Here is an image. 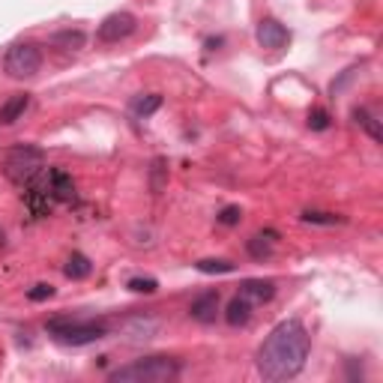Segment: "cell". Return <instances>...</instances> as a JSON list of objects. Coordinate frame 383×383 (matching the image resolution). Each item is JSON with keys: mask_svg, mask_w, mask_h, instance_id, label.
I'll return each mask as SVG.
<instances>
[{"mask_svg": "<svg viewBox=\"0 0 383 383\" xmlns=\"http://www.w3.org/2000/svg\"><path fill=\"white\" fill-rule=\"evenodd\" d=\"M30 108V96L27 93H15V96H9L4 105H0V123L4 126H13L15 120L25 117V111Z\"/></svg>", "mask_w": 383, "mask_h": 383, "instance_id": "cell-12", "label": "cell"}, {"mask_svg": "<svg viewBox=\"0 0 383 383\" xmlns=\"http://www.w3.org/2000/svg\"><path fill=\"white\" fill-rule=\"evenodd\" d=\"M354 120H356L359 126H363L375 141H383V129H380V123H377V117L371 114L368 108H356V111H354Z\"/></svg>", "mask_w": 383, "mask_h": 383, "instance_id": "cell-17", "label": "cell"}, {"mask_svg": "<svg viewBox=\"0 0 383 383\" xmlns=\"http://www.w3.org/2000/svg\"><path fill=\"white\" fill-rule=\"evenodd\" d=\"M309 347L311 342L306 326L300 321H281L257 351V371L264 380L273 383L297 377L309 359Z\"/></svg>", "mask_w": 383, "mask_h": 383, "instance_id": "cell-1", "label": "cell"}, {"mask_svg": "<svg viewBox=\"0 0 383 383\" xmlns=\"http://www.w3.org/2000/svg\"><path fill=\"white\" fill-rule=\"evenodd\" d=\"M90 269H93V264H90L84 255H72L69 261H66L63 273H66V278H72V281H81V278H87V276H90Z\"/></svg>", "mask_w": 383, "mask_h": 383, "instance_id": "cell-16", "label": "cell"}, {"mask_svg": "<svg viewBox=\"0 0 383 383\" xmlns=\"http://www.w3.org/2000/svg\"><path fill=\"white\" fill-rule=\"evenodd\" d=\"M39 66H42V54H39L36 45H30V42L13 45V48L6 51V60H4V69L13 78H33L39 72Z\"/></svg>", "mask_w": 383, "mask_h": 383, "instance_id": "cell-5", "label": "cell"}, {"mask_svg": "<svg viewBox=\"0 0 383 383\" xmlns=\"http://www.w3.org/2000/svg\"><path fill=\"white\" fill-rule=\"evenodd\" d=\"M27 297H30V302H45V300L54 297V288L51 285H33L27 290Z\"/></svg>", "mask_w": 383, "mask_h": 383, "instance_id": "cell-25", "label": "cell"}, {"mask_svg": "<svg viewBox=\"0 0 383 383\" xmlns=\"http://www.w3.org/2000/svg\"><path fill=\"white\" fill-rule=\"evenodd\" d=\"M330 111H323V108H314L311 114H309V129L314 132H323V129H330Z\"/></svg>", "mask_w": 383, "mask_h": 383, "instance_id": "cell-23", "label": "cell"}, {"mask_svg": "<svg viewBox=\"0 0 383 383\" xmlns=\"http://www.w3.org/2000/svg\"><path fill=\"white\" fill-rule=\"evenodd\" d=\"M135 25H138V21H135L132 13H111L108 18H102L96 36H99V42H120L135 30Z\"/></svg>", "mask_w": 383, "mask_h": 383, "instance_id": "cell-7", "label": "cell"}, {"mask_svg": "<svg viewBox=\"0 0 383 383\" xmlns=\"http://www.w3.org/2000/svg\"><path fill=\"white\" fill-rule=\"evenodd\" d=\"M108 377L114 383H168L180 377V363L171 356H147L114 368Z\"/></svg>", "mask_w": 383, "mask_h": 383, "instance_id": "cell-2", "label": "cell"}, {"mask_svg": "<svg viewBox=\"0 0 383 383\" xmlns=\"http://www.w3.org/2000/svg\"><path fill=\"white\" fill-rule=\"evenodd\" d=\"M240 297H246L255 306V302H269L276 297V281L269 278H246L240 285Z\"/></svg>", "mask_w": 383, "mask_h": 383, "instance_id": "cell-10", "label": "cell"}, {"mask_svg": "<svg viewBox=\"0 0 383 383\" xmlns=\"http://www.w3.org/2000/svg\"><path fill=\"white\" fill-rule=\"evenodd\" d=\"M252 318V302L236 294L231 302H228V311H224V321H228L231 326H246Z\"/></svg>", "mask_w": 383, "mask_h": 383, "instance_id": "cell-15", "label": "cell"}, {"mask_svg": "<svg viewBox=\"0 0 383 383\" xmlns=\"http://www.w3.org/2000/svg\"><path fill=\"white\" fill-rule=\"evenodd\" d=\"M300 219L309 224H342L344 222V216H339V213H321V210H306Z\"/></svg>", "mask_w": 383, "mask_h": 383, "instance_id": "cell-20", "label": "cell"}, {"mask_svg": "<svg viewBox=\"0 0 383 383\" xmlns=\"http://www.w3.org/2000/svg\"><path fill=\"white\" fill-rule=\"evenodd\" d=\"M165 183H168V162L165 159H153V165H150V189L162 192Z\"/></svg>", "mask_w": 383, "mask_h": 383, "instance_id": "cell-21", "label": "cell"}, {"mask_svg": "<svg viewBox=\"0 0 383 383\" xmlns=\"http://www.w3.org/2000/svg\"><path fill=\"white\" fill-rule=\"evenodd\" d=\"M222 224H228V228H234V224H240V219H243V210L236 207V204H228V207H222L219 210V216H216Z\"/></svg>", "mask_w": 383, "mask_h": 383, "instance_id": "cell-24", "label": "cell"}, {"mask_svg": "<svg viewBox=\"0 0 383 383\" xmlns=\"http://www.w3.org/2000/svg\"><path fill=\"white\" fill-rule=\"evenodd\" d=\"M189 314L198 323H213V321H216V314H219V290H207V294L195 297V300H192Z\"/></svg>", "mask_w": 383, "mask_h": 383, "instance_id": "cell-9", "label": "cell"}, {"mask_svg": "<svg viewBox=\"0 0 383 383\" xmlns=\"http://www.w3.org/2000/svg\"><path fill=\"white\" fill-rule=\"evenodd\" d=\"M257 42L269 51H281L290 42V30L276 18H264L261 25H257Z\"/></svg>", "mask_w": 383, "mask_h": 383, "instance_id": "cell-8", "label": "cell"}, {"mask_svg": "<svg viewBox=\"0 0 383 383\" xmlns=\"http://www.w3.org/2000/svg\"><path fill=\"white\" fill-rule=\"evenodd\" d=\"M276 240L278 234L276 231H264V234H255L249 243H246V252H249L255 261H267V257H273V249H276Z\"/></svg>", "mask_w": 383, "mask_h": 383, "instance_id": "cell-11", "label": "cell"}, {"mask_svg": "<svg viewBox=\"0 0 383 383\" xmlns=\"http://www.w3.org/2000/svg\"><path fill=\"white\" fill-rule=\"evenodd\" d=\"M198 273H207V276H216V273H234V264L224 261V257H204L198 261Z\"/></svg>", "mask_w": 383, "mask_h": 383, "instance_id": "cell-19", "label": "cell"}, {"mask_svg": "<svg viewBox=\"0 0 383 383\" xmlns=\"http://www.w3.org/2000/svg\"><path fill=\"white\" fill-rule=\"evenodd\" d=\"M159 108H162V96H159V93L141 96V99H135V102H132V111H135L138 117H150V114H156Z\"/></svg>", "mask_w": 383, "mask_h": 383, "instance_id": "cell-18", "label": "cell"}, {"mask_svg": "<svg viewBox=\"0 0 383 383\" xmlns=\"http://www.w3.org/2000/svg\"><path fill=\"white\" fill-rule=\"evenodd\" d=\"M25 204L30 210V216H48L51 207H54V195L48 189V171H42L33 183H27L25 192Z\"/></svg>", "mask_w": 383, "mask_h": 383, "instance_id": "cell-6", "label": "cell"}, {"mask_svg": "<svg viewBox=\"0 0 383 383\" xmlns=\"http://www.w3.org/2000/svg\"><path fill=\"white\" fill-rule=\"evenodd\" d=\"M45 330L54 342L69 344V347H81V344H93L108 335V323L105 321H72V318H51L45 323Z\"/></svg>", "mask_w": 383, "mask_h": 383, "instance_id": "cell-3", "label": "cell"}, {"mask_svg": "<svg viewBox=\"0 0 383 383\" xmlns=\"http://www.w3.org/2000/svg\"><path fill=\"white\" fill-rule=\"evenodd\" d=\"M84 42H87L84 30H60L48 39L51 48H60V51H78V48H84Z\"/></svg>", "mask_w": 383, "mask_h": 383, "instance_id": "cell-14", "label": "cell"}, {"mask_svg": "<svg viewBox=\"0 0 383 383\" xmlns=\"http://www.w3.org/2000/svg\"><path fill=\"white\" fill-rule=\"evenodd\" d=\"M48 189H51V195L54 201H72L75 198V183H72V177L66 174V171H48Z\"/></svg>", "mask_w": 383, "mask_h": 383, "instance_id": "cell-13", "label": "cell"}, {"mask_svg": "<svg viewBox=\"0 0 383 383\" xmlns=\"http://www.w3.org/2000/svg\"><path fill=\"white\" fill-rule=\"evenodd\" d=\"M4 171L13 183L27 186L45 171V153L39 147H33V144H18V147H13L6 153Z\"/></svg>", "mask_w": 383, "mask_h": 383, "instance_id": "cell-4", "label": "cell"}, {"mask_svg": "<svg viewBox=\"0 0 383 383\" xmlns=\"http://www.w3.org/2000/svg\"><path fill=\"white\" fill-rule=\"evenodd\" d=\"M126 288L135 290V294H156V290H159V281L150 278V276H135L126 281Z\"/></svg>", "mask_w": 383, "mask_h": 383, "instance_id": "cell-22", "label": "cell"}]
</instances>
